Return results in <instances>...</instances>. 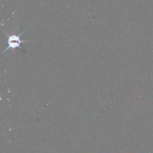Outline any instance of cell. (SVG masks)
<instances>
[{
	"instance_id": "1",
	"label": "cell",
	"mask_w": 153,
	"mask_h": 153,
	"mask_svg": "<svg viewBox=\"0 0 153 153\" xmlns=\"http://www.w3.org/2000/svg\"><path fill=\"white\" fill-rule=\"evenodd\" d=\"M23 34V32L21 34H18V35H16V34H10L7 37V47L4 49V51L3 52H6L8 49H16V48H20V44L22 43H25V42H29V40H22L20 39L21 36Z\"/></svg>"
}]
</instances>
